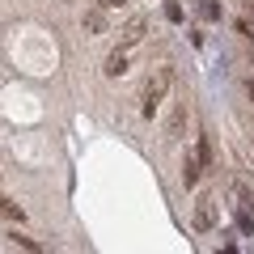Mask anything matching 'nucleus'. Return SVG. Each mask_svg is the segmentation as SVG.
I'll return each instance as SVG.
<instances>
[{
  "instance_id": "obj_1",
  "label": "nucleus",
  "mask_w": 254,
  "mask_h": 254,
  "mask_svg": "<svg viewBox=\"0 0 254 254\" xmlns=\"http://www.w3.org/2000/svg\"><path fill=\"white\" fill-rule=\"evenodd\" d=\"M170 85H174V68H157V72L148 76V85H144V106H140V110H144V119H153L157 110H161Z\"/></svg>"
},
{
  "instance_id": "obj_2",
  "label": "nucleus",
  "mask_w": 254,
  "mask_h": 254,
  "mask_svg": "<svg viewBox=\"0 0 254 254\" xmlns=\"http://www.w3.org/2000/svg\"><path fill=\"white\" fill-rule=\"evenodd\" d=\"M216 220H220L216 195H199V203H195V229H199V233H212V229H216Z\"/></svg>"
},
{
  "instance_id": "obj_3",
  "label": "nucleus",
  "mask_w": 254,
  "mask_h": 254,
  "mask_svg": "<svg viewBox=\"0 0 254 254\" xmlns=\"http://www.w3.org/2000/svg\"><path fill=\"white\" fill-rule=\"evenodd\" d=\"M144 26H148L144 17H131V21H127V30L119 34V47H123V51H127V47H136L140 38H144Z\"/></svg>"
},
{
  "instance_id": "obj_4",
  "label": "nucleus",
  "mask_w": 254,
  "mask_h": 254,
  "mask_svg": "<svg viewBox=\"0 0 254 254\" xmlns=\"http://www.w3.org/2000/svg\"><path fill=\"white\" fill-rule=\"evenodd\" d=\"M199 174H203V165L195 161V153H187V161H182V187H195Z\"/></svg>"
},
{
  "instance_id": "obj_5",
  "label": "nucleus",
  "mask_w": 254,
  "mask_h": 254,
  "mask_svg": "<svg viewBox=\"0 0 254 254\" xmlns=\"http://www.w3.org/2000/svg\"><path fill=\"white\" fill-rule=\"evenodd\" d=\"M102 72H106V76H123V72H127V51H123V47L106 60V68H102Z\"/></svg>"
},
{
  "instance_id": "obj_6",
  "label": "nucleus",
  "mask_w": 254,
  "mask_h": 254,
  "mask_svg": "<svg viewBox=\"0 0 254 254\" xmlns=\"http://www.w3.org/2000/svg\"><path fill=\"white\" fill-rule=\"evenodd\" d=\"M195 161H199L203 170L212 165V140H208V136H199V140H195Z\"/></svg>"
},
{
  "instance_id": "obj_7",
  "label": "nucleus",
  "mask_w": 254,
  "mask_h": 254,
  "mask_svg": "<svg viewBox=\"0 0 254 254\" xmlns=\"http://www.w3.org/2000/svg\"><path fill=\"white\" fill-rule=\"evenodd\" d=\"M85 30L102 34V30H106V13H102V9H89V13H85Z\"/></svg>"
},
{
  "instance_id": "obj_8",
  "label": "nucleus",
  "mask_w": 254,
  "mask_h": 254,
  "mask_svg": "<svg viewBox=\"0 0 254 254\" xmlns=\"http://www.w3.org/2000/svg\"><path fill=\"white\" fill-rule=\"evenodd\" d=\"M0 216H4V220H17V225H21V220H26V212H21L13 199H0Z\"/></svg>"
},
{
  "instance_id": "obj_9",
  "label": "nucleus",
  "mask_w": 254,
  "mask_h": 254,
  "mask_svg": "<svg viewBox=\"0 0 254 254\" xmlns=\"http://www.w3.org/2000/svg\"><path fill=\"white\" fill-rule=\"evenodd\" d=\"M199 9H203L208 21H220V4H216V0H199Z\"/></svg>"
},
{
  "instance_id": "obj_10",
  "label": "nucleus",
  "mask_w": 254,
  "mask_h": 254,
  "mask_svg": "<svg viewBox=\"0 0 254 254\" xmlns=\"http://www.w3.org/2000/svg\"><path fill=\"white\" fill-rule=\"evenodd\" d=\"M165 17H170L174 26H178V21H182V4H178V0H165Z\"/></svg>"
},
{
  "instance_id": "obj_11",
  "label": "nucleus",
  "mask_w": 254,
  "mask_h": 254,
  "mask_svg": "<svg viewBox=\"0 0 254 254\" xmlns=\"http://www.w3.org/2000/svg\"><path fill=\"white\" fill-rule=\"evenodd\" d=\"M13 246H21V250H38V242H30V237H21V233H13Z\"/></svg>"
},
{
  "instance_id": "obj_12",
  "label": "nucleus",
  "mask_w": 254,
  "mask_h": 254,
  "mask_svg": "<svg viewBox=\"0 0 254 254\" xmlns=\"http://www.w3.org/2000/svg\"><path fill=\"white\" fill-rule=\"evenodd\" d=\"M98 4H102V9H123L127 0H98Z\"/></svg>"
},
{
  "instance_id": "obj_13",
  "label": "nucleus",
  "mask_w": 254,
  "mask_h": 254,
  "mask_svg": "<svg viewBox=\"0 0 254 254\" xmlns=\"http://www.w3.org/2000/svg\"><path fill=\"white\" fill-rule=\"evenodd\" d=\"M246 93H250V102H254V81H250V85H246Z\"/></svg>"
}]
</instances>
